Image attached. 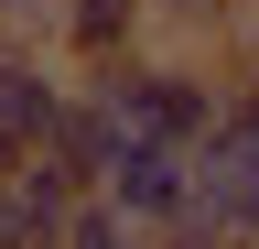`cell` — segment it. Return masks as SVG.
Returning a JSON list of instances; mask_svg holds the SVG:
<instances>
[{"label":"cell","instance_id":"cell-4","mask_svg":"<svg viewBox=\"0 0 259 249\" xmlns=\"http://www.w3.org/2000/svg\"><path fill=\"white\" fill-rule=\"evenodd\" d=\"M248 22H259V0H248Z\"/></svg>","mask_w":259,"mask_h":249},{"label":"cell","instance_id":"cell-2","mask_svg":"<svg viewBox=\"0 0 259 249\" xmlns=\"http://www.w3.org/2000/svg\"><path fill=\"white\" fill-rule=\"evenodd\" d=\"M97 195L141 228H184L194 217V152L184 141H151V130H119V152L97 163Z\"/></svg>","mask_w":259,"mask_h":249},{"label":"cell","instance_id":"cell-1","mask_svg":"<svg viewBox=\"0 0 259 249\" xmlns=\"http://www.w3.org/2000/svg\"><path fill=\"white\" fill-rule=\"evenodd\" d=\"M194 228H216L227 249H259V130L238 109L194 141Z\"/></svg>","mask_w":259,"mask_h":249},{"label":"cell","instance_id":"cell-3","mask_svg":"<svg viewBox=\"0 0 259 249\" xmlns=\"http://www.w3.org/2000/svg\"><path fill=\"white\" fill-rule=\"evenodd\" d=\"M54 44L76 65H119L130 44H151V11L141 0H54Z\"/></svg>","mask_w":259,"mask_h":249}]
</instances>
